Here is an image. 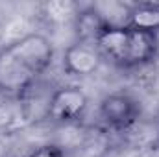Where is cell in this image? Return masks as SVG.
Returning a JSON list of instances; mask_svg holds the SVG:
<instances>
[{
    "label": "cell",
    "mask_w": 159,
    "mask_h": 157,
    "mask_svg": "<svg viewBox=\"0 0 159 157\" xmlns=\"http://www.w3.org/2000/svg\"><path fill=\"white\" fill-rule=\"evenodd\" d=\"M54 46L43 34H26L0 50V92L20 96L46 72Z\"/></svg>",
    "instance_id": "cell-1"
},
{
    "label": "cell",
    "mask_w": 159,
    "mask_h": 157,
    "mask_svg": "<svg viewBox=\"0 0 159 157\" xmlns=\"http://www.w3.org/2000/svg\"><path fill=\"white\" fill-rule=\"evenodd\" d=\"M87 104L89 100L83 89H80L76 85H63L56 89L50 98L48 118L63 126L76 124L87 111Z\"/></svg>",
    "instance_id": "cell-2"
},
{
    "label": "cell",
    "mask_w": 159,
    "mask_h": 157,
    "mask_svg": "<svg viewBox=\"0 0 159 157\" xmlns=\"http://www.w3.org/2000/svg\"><path fill=\"white\" fill-rule=\"evenodd\" d=\"M98 113H100L102 122L107 128L122 131V129L131 128L137 122L141 109H139L137 100L131 98L129 94L113 92V94H107V96L102 98Z\"/></svg>",
    "instance_id": "cell-3"
},
{
    "label": "cell",
    "mask_w": 159,
    "mask_h": 157,
    "mask_svg": "<svg viewBox=\"0 0 159 157\" xmlns=\"http://www.w3.org/2000/svg\"><path fill=\"white\" fill-rule=\"evenodd\" d=\"M102 54L98 52L94 43L76 41L63 52V69L78 78H87L98 72L102 67Z\"/></svg>",
    "instance_id": "cell-4"
},
{
    "label": "cell",
    "mask_w": 159,
    "mask_h": 157,
    "mask_svg": "<svg viewBox=\"0 0 159 157\" xmlns=\"http://www.w3.org/2000/svg\"><path fill=\"white\" fill-rule=\"evenodd\" d=\"M159 48L157 34L144 30H128V52L124 67H139L150 63Z\"/></svg>",
    "instance_id": "cell-5"
},
{
    "label": "cell",
    "mask_w": 159,
    "mask_h": 157,
    "mask_svg": "<svg viewBox=\"0 0 159 157\" xmlns=\"http://www.w3.org/2000/svg\"><path fill=\"white\" fill-rule=\"evenodd\" d=\"M129 30V28H128ZM128 30L122 28H106L98 39H96V48L102 54L104 59L124 67L126 63V52H128Z\"/></svg>",
    "instance_id": "cell-6"
},
{
    "label": "cell",
    "mask_w": 159,
    "mask_h": 157,
    "mask_svg": "<svg viewBox=\"0 0 159 157\" xmlns=\"http://www.w3.org/2000/svg\"><path fill=\"white\" fill-rule=\"evenodd\" d=\"M24 126L28 120L20 96L0 92V135H11Z\"/></svg>",
    "instance_id": "cell-7"
},
{
    "label": "cell",
    "mask_w": 159,
    "mask_h": 157,
    "mask_svg": "<svg viewBox=\"0 0 159 157\" xmlns=\"http://www.w3.org/2000/svg\"><path fill=\"white\" fill-rule=\"evenodd\" d=\"M91 7L98 13V17L102 19V22H104L106 28H122V30H128L129 28L131 4L109 0V2L91 4Z\"/></svg>",
    "instance_id": "cell-8"
},
{
    "label": "cell",
    "mask_w": 159,
    "mask_h": 157,
    "mask_svg": "<svg viewBox=\"0 0 159 157\" xmlns=\"http://www.w3.org/2000/svg\"><path fill=\"white\" fill-rule=\"evenodd\" d=\"M81 6L70 0H50L41 4V17L54 26L74 24Z\"/></svg>",
    "instance_id": "cell-9"
},
{
    "label": "cell",
    "mask_w": 159,
    "mask_h": 157,
    "mask_svg": "<svg viewBox=\"0 0 159 157\" xmlns=\"http://www.w3.org/2000/svg\"><path fill=\"white\" fill-rule=\"evenodd\" d=\"M72 28L76 32L78 41H83V43H96L98 35L106 30L102 19L98 17V13L91 6L80 9V13H78V17H76V20H74V24H72Z\"/></svg>",
    "instance_id": "cell-10"
},
{
    "label": "cell",
    "mask_w": 159,
    "mask_h": 157,
    "mask_svg": "<svg viewBox=\"0 0 159 157\" xmlns=\"http://www.w3.org/2000/svg\"><path fill=\"white\" fill-rule=\"evenodd\" d=\"M129 28L144 30V32H159V2H139L131 4V20Z\"/></svg>",
    "instance_id": "cell-11"
},
{
    "label": "cell",
    "mask_w": 159,
    "mask_h": 157,
    "mask_svg": "<svg viewBox=\"0 0 159 157\" xmlns=\"http://www.w3.org/2000/svg\"><path fill=\"white\" fill-rule=\"evenodd\" d=\"M28 157H65V152L59 144L46 142V144H41L37 148H34Z\"/></svg>",
    "instance_id": "cell-12"
},
{
    "label": "cell",
    "mask_w": 159,
    "mask_h": 157,
    "mask_svg": "<svg viewBox=\"0 0 159 157\" xmlns=\"http://www.w3.org/2000/svg\"><path fill=\"white\" fill-rule=\"evenodd\" d=\"M135 157H159V142H150L143 146Z\"/></svg>",
    "instance_id": "cell-13"
},
{
    "label": "cell",
    "mask_w": 159,
    "mask_h": 157,
    "mask_svg": "<svg viewBox=\"0 0 159 157\" xmlns=\"http://www.w3.org/2000/svg\"><path fill=\"white\" fill-rule=\"evenodd\" d=\"M0 157H7V142L4 135H0Z\"/></svg>",
    "instance_id": "cell-14"
}]
</instances>
